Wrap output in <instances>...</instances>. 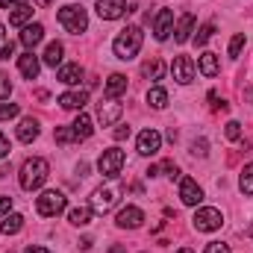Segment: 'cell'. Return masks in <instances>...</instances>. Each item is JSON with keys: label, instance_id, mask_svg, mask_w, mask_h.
I'll return each instance as SVG.
<instances>
[{"label": "cell", "instance_id": "7a4b0ae2", "mask_svg": "<svg viewBox=\"0 0 253 253\" xmlns=\"http://www.w3.org/2000/svg\"><path fill=\"white\" fill-rule=\"evenodd\" d=\"M47 174H50L47 159L33 156V159H27V162L21 165V177H18V183H21V189H27V191L42 189V186H44V180H47Z\"/></svg>", "mask_w": 253, "mask_h": 253}, {"label": "cell", "instance_id": "ab89813d", "mask_svg": "<svg viewBox=\"0 0 253 253\" xmlns=\"http://www.w3.org/2000/svg\"><path fill=\"white\" fill-rule=\"evenodd\" d=\"M9 56H15V44H12V42H6V44L0 47V59H9Z\"/></svg>", "mask_w": 253, "mask_h": 253}, {"label": "cell", "instance_id": "f1b7e54d", "mask_svg": "<svg viewBox=\"0 0 253 253\" xmlns=\"http://www.w3.org/2000/svg\"><path fill=\"white\" fill-rule=\"evenodd\" d=\"M144 77L147 80H162V74H165V65L159 62V59H150V62H144Z\"/></svg>", "mask_w": 253, "mask_h": 253}, {"label": "cell", "instance_id": "277c9868", "mask_svg": "<svg viewBox=\"0 0 253 253\" xmlns=\"http://www.w3.org/2000/svg\"><path fill=\"white\" fill-rule=\"evenodd\" d=\"M121 168H124V150H121V147H109V150L100 153V159H97V171H100L103 177L115 180V177L121 174Z\"/></svg>", "mask_w": 253, "mask_h": 253}, {"label": "cell", "instance_id": "4fadbf2b", "mask_svg": "<svg viewBox=\"0 0 253 253\" xmlns=\"http://www.w3.org/2000/svg\"><path fill=\"white\" fill-rule=\"evenodd\" d=\"M118 118H121V103L112 100V97H106V103L97 106V121H100L103 126H112Z\"/></svg>", "mask_w": 253, "mask_h": 253}, {"label": "cell", "instance_id": "4dcf8cb0", "mask_svg": "<svg viewBox=\"0 0 253 253\" xmlns=\"http://www.w3.org/2000/svg\"><path fill=\"white\" fill-rule=\"evenodd\" d=\"M245 33H236L233 39H230V59H239V53H242V47H245Z\"/></svg>", "mask_w": 253, "mask_h": 253}, {"label": "cell", "instance_id": "836d02e7", "mask_svg": "<svg viewBox=\"0 0 253 253\" xmlns=\"http://www.w3.org/2000/svg\"><path fill=\"white\" fill-rule=\"evenodd\" d=\"M224 135H227L230 141H239V138H242V124H239V121H227V129H224Z\"/></svg>", "mask_w": 253, "mask_h": 253}, {"label": "cell", "instance_id": "7bdbcfd3", "mask_svg": "<svg viewBox=\"0 0 253 253\" xmlns=\"http://www.w3.org/2000/svg\"><path fill=\"white\" fill-rule=\"evenodd\" d=\"M30 0H0V9H15V6H24Z\"/></svg>", "mask_w": 253, "mask_h": 253}, {"label": "cell", "instance_id": "ee69618b", "mask_svg": "<svg viewBox=\"0 0 253 253\" xmlns=\"http://www.w3.org/2000/svg\"><path fill=\"white\" fill-rule=\"evenodd\" d=\"M6 156H9V138L0 132V159H6Z\"/></svg>", "mask_w": 253, "mask_h": 253}, {"label": "cell", "instance_id": "d6986e66", "mask_svg": "<svg viewBox=\"0 0 253 253\" xmlns=\"http://www.w3.org/2000/svg\"><path fill=\"white\" fill-rule=\"evenodd\" d=\"M103 91H106V97L118 100V97L126 91V77H124V74H112V77L106 80V88H103Z\"/></svg>", "mask_w": 253, "mask_h": 253}, {"label": "cell", "instance_id": "9a60e30c", "mask_svg": "<svg viewBox=\"0 0 253 253\" xmlns=\"http://www.w3.org/2000/svg\"><path fill=\"white\" fill-rule=\"evenodd\" d=\"M18 71H21L27 80H36V77H39V71H42V62H39V56H36L33 50H27L24 56H18Z\"/></svg>", "mask_w": 253, "mask_h": 253}, {"label": "cell", "instance_id": "60d3db41", "mask_svg": "<svg viewBox=\"0 0 253 253\" xmlns=\"http://www.w3.org/2000/svg\"><path fill=\"white\" fill-rule=\"evenodd\" d=\"M9 209H12V197L0 194V215H9Z\"/></svg>", "mask_w": 253, "mask_h": 253}, {"label": "cell", "instance_id": "30bf717a", "mask_svg": "<svg viewBox=\"0 0 253 253\" xmlns=\"http://www.w3.org/2000/svg\"><path fill=\"white\" fill-rule=\"evenodd\" d=\"M159 147H162V135L156 132V129H141L138 132V153L141 156H153V153H159Z\"/></svg>", "mask_w": 253, "mask_h": 253}, {"label": "cell", "instance_id": "b9f144b4", "mask_svg": "<svg viewBox=\"0 0 253 253\" xmlns=\"http://www.w3.org/2000/svg\"><path fill=\"white\" fill-rule=\"evenodd\" d=\"M191 153L194 156H206V141H194L191 144Z\"/></svg>", "mask_w": 253, "mask_h": 253}, {"label": "cell", "instance_id": "d4e9b609", "mask_svg": "<svg viewBox=\"0 0 253 253\" xmlns=\"http://www.w3.org/2000/svg\"><path fill=\"white\" fill-rule=\"evenodd\" d=\"M74 132H77V138H91V132H94V126H91V118L85 115V112H80L77 115V121H74Z\"/></svg>", "mask_w": 253, "mask_h": 253}, {"label": "cell", "instance_id": "c3c4849f", "mask_svg": "<svg viewBox=\"0 0 253 253\" xmlns=\"http://www.w3.org/2000/svg\"><path fill=\"white\" fill-rule=\"evenodd\" d=\"M3 39H6V30H3V24H0V44H3Z\"/></svg>", "mask_w": 253, "mask_h": 253}, {"label": "cell", "instance_id": "9c48e42d", "mask_svg": "<svg viewBox=\"0 0 253 253\" xmlns=\"http://www.w3.org/2000/svg\"><path fill=\"white\" fill-rule=\"evenodd\" d=\"M171 33H174V12L171 9H159L156 18H153V36H156V42H165Z\"/></svg>", "mask_w": 253, "mask_h": 253}, {"label": "cell", "instance_id": "f907efd6", "mask_svg": "<svg viewBox=\"0 0 253 253\" xmlns=\"http://www.w3.org/2000/svg\"><path fill=\"white\" fill-rule=\"evenodd\" d=\"M248 233H251V236H253V224H251V230H248Z\"/></svg>", "mask_w": 253, "mask_h": 253}, {"label": "cell", "instance_id": "603a6c76", "mask_svg": "<svg viewBox=\"0 0 253 253\" xmlns=\"http://www.w3.org/2000/svg\"><path fill=\"white\" fill-rule=\"evenodd\" d=\"M62 56H65V47L62 42H50L47 47H44V65H50V68H56V65H62Z\"/></svg>", "mask_w": 253, "mask_h": 253}, {"label": "cell", "instance_id": "484cf974", "mask_svg": "<svg viewBox=\"0 0 253 253\" xmlns=\"http://www.w3.org/2000/svg\"><path fill=\"white\" fill-rule=\"evenodd\" d=\"M68 221H71L74 227H85V224L91 221V206H77V209H71V212H68Z\"/></svg>", "mask_w": 253, "mask_h": 253}, {"label": "cell", "instance_id": "7dc6e473", "mask_svg": "<svg viewBox=\"0 0 253 253\" xmlns=\"http://www.w3.org/2000/svg\"><path fill=\"white\" fill-rule=\"evenodd\" d=\"M53 0H36V6H50Z\"/></svg>", "mask_w": 253, "mask_h": 253}, {"label": "cell", "instance_id": "5b68a950", "mask_svg": "<svg viewBox=\"0 0 253 253\" xmlns=\"http://www.w3.org/2000/svg\"><path fill=\"white\" fill-rule=\"evenodd\" d=\"M191 221H194V230H197V233H215V230H221L224 215H221L215 206H203V209L194 212Z\"/></svg>", "mask_w": 253, "mask_h": 253}, {"label": "cell", "instance_id": "f6af8a7d", "mask_svg": "<svg viewBox=\"0 0 253 253\" xmlns=\"http://www.w3.org/2000/svg\"><path fill=\"white\" fill-rule=\"evenodd\" d=\"M115 138H118V141L129 138V126H118V129H115Z\"/></svg>", "mask_w": 253, "mask_h": 253}, {"label": "cell", "instance_id": "ffe728a7", "mask_svg": "<svg viewBox=\"0 0 253 253\" xmlns=\"http://www.w3.org/2000/svg\"><path fill=\"white\" fill-rule=\"evenodd\" d=\"M27 21H33V6H30V3L15 6V9L9 12V24H12V27H27Z\"/></svg>", "mask_w": 253, "mask_h": 253}, {"label": "cell", "instance_id": "52a82bcc", "mask_svg": "<svg viewBox=\"0 0 253 253\" xmlns=\"http://www.w3.org/2000/svg\"><path fill=\"white\" fill-rule=\"evenodd\" d=\"M118 194H121V186L118 183H112V186H103V189H97L91 194V212H97V215H103V212H109L115 203H118Z\"/></svg>", "mask_w": 253, "mask_h": 253}, {"label": "cell", "instance_id": "f35d334b", "mask_svg": "<svg viewBox=\"0 0 253 253\" xmlns=\"http://www.w3.org/2000/svg\"><path fill=\"white\" fill-rule=\"evenodd\" d=\"M162 171H165V174H168L171 180H177V177H180V168H177L174 162H165V165H162Z\"/></svg>", "mask_w": 253, "mask_h": 253}, {"label": "cell", "instance_id": "d590c367", "mask_svg": "<svg viewBox=\"0 0 253 253\" xmlns=\"http://www.w3.org/2000/svg\"><path fill=\"white\" fill-rule=\"evenodd\" d=\"M9 94H12V83H9V77L0 71V100H9Z\"/></svg>", "mask_w": 253, "mask_h": 253}, {"label": "cell", "instance_id": "83f0119b", "mask_svg": "<svg viewBox=\"0 0 253 253\" xmlns=\"http://www.w3.org/2000/svg\"><path fill=\"white\" fill-rule=\"evenodd\" d=\"M21 227H24V215H6V221L0 224V233L3 236H15Z\"/></svg>", "mask_w": 253, "mask_h": 253}, {"label": "cell", "instance_id": "7402d4cb", "mask_svg": "<svg viewBox=\"0 0 253 253\" xmlns=\"http://www.w3.org/2000/svg\"><path fill=\"white\" fill-rule=\"evenodd\" d=\"M200 74L203 77H215L218 74V68H221V62H218V53H212V50H206V53H200Z\"/></svg>", "mask_w": 253, "mask_h": 253}, {"label": "cell", "instance_id": "8992f818", "mask_svg": "<svg viewBox=\"0 0 253 253\" xmlns=\"http://www.w3.org/2000/svg\"><path fill=\"white\" fill-rule=\"evenodd\" d=\"M65 194L56 189L50 191H42V197H36V209H39V215H44V218H53V215H59L65 209Z\"/></svg>", "mask_w": 253, "mask_h": 253}, {"label": "cell", "instance_id": "8fae6325", "mask_svg": "<svg viewBox=\"0 0 253 253\" xmlns=\"http://www.w3.org/2000/svg\"><path fill=\"white\" fill-rule=\"evenodd\" d=\"M141 221H144V212H141L138 206H124V209L115 215V224H118L121 230H138Z\"/></svg>", "mask_w": 253, "mask_h": 253}, {"label": "cell", "instance_id": "cb8c5ba5", "mask_svg": "<svg viewBox=\"0 0 253 253\" xmlns=\"http://www.w3.org/2000/svg\"><path fill=\"white\" fill-rule=\"evenodd\" d=\"M80 80H83V68H80V65H62V68H59V83L77 85Z\"/></svg>", "mask_w": 253, "mask_h": 253}, {"label": "cell", "instance_id": "681fc988", "mask_svg": "<svg viewBox=\"0 0 253 253\" xmlns=\"http://www.w3.org/2000/svg\"><path fill=\"white\" fill-rule=\"evenodd\" d=\"M177 253H194V251H191V248H180Z\"/></svg>", "mask_w": 253, "mask_h": 253}, {"label": "cell", "instance_id": "1f68e13d", "mask_svg": "<svg viewBox=\"0 0 253 253\" xmlns=\"http://www.w3.org/2000/svg\"><path fill=\"white\" fill-rule=\"evenodd\" d=\"M56 141L59 144H71V141H80V138H77L74 126H56Z\"/></svg>", "mask_w": 253, "mask_h": 253}, {"label": "cell", "instance_id": "7c38bea8", "mask_svg": "<svg viewBox=\"0 0 253 253\" xmlns=\"http://www.w3.org/2000/svg\"><path fill=\"white\" fill-rule=\"evenodd\" d=\"M180 200H183L186 206H197V203L203 200V189H200L191 177H183V180H180Z\"/></svg>", "mask_w": 253, "mask_h": 253}, {"label": "cell", "instance_id": "d6a6232c", "mask_svg": "<svg viewBox=\"0 0 253 253\" xmlns=\"http://www.w3.org/2000/svg\"><path fill=\"white\" fill-rule=\"evenodd\" d=\"M212 33H215V27L212 24H203L200 30H197V36H194V42H197V47H203L209 39H212Z\"/></svg>", "mask_w": 253, "mask_h": 253}, {"label": "cell", "instance_id": "e575fe53", "mask_svg": "<svg viewBox=\"0 0 253 253\" xmlns=\"http://www.w3.org/2000/svg\"><path fill=\"white\" fill-rule=\"evenodd\" d=\"M21 109H18V103H0V121H6V118H15Z\"/></svg>", "mask_w": 253, "mask_h": 253}, {"label": "cell", "instance_id": "2e32d148", "mask_svg": "<svg viewBox=\"0 0 253 253\" xmlns=\"http://www.w3.org/2000/svg\"><path fill=\"white\" fill-rule=\"evenodd\" d=\"M42 39H44V27H42V24H27V27L21 30V44H24L27 50H33Z\"/></svg>", "mask_w": 253, "mask_h": 253}, {"label": "cell", "instance_id": "bcb514c9", "mask_svg": "<svg viewBox=\"0 0 253 253\" xmlns=\"http://www.w3.org/2000/svg\"><path fill=\"white\" fill-rule=\"evenodd\" d=\"M24 253H50L47 248H39V245H33V248H27Z\"/></svg>", "mask_w": 253, "mask_h": 253}, {"label": "cell", "instance_id": "5bb4252c", "mask_svg": "<svg viewBox=\"0 0 253 253\" xmlns=\"http://www.w3.org/2000/svg\"><path fill=\"white\" fill-rule=\"evenodd\" d=\"M126 12V0H97V15L103 21H115Z\"/></svg>", "mask_w": 253, "mask_h": 253}, {"label": "cell", "instance_id": "ba28073f", "mask_svg": "<svg viewBox=\"0 0 253 253\" xmlns=\"http://www.w3.org/2000/svg\"><path fill=\"white\" fill-rule=\"evenodd\" d=\"M194 71H197V65H194L191 56H177L174 65H171V74H174V80L180 85H189L191 80H194Z\"/></svg>", "mask_w": 253, "mask_h": 253}, {"label": "cell", "instance_id": "74e56055", "mask_svg": "<svg viewBox=\"0 0 253 253\" xmlns=\"http://www.w3.org/2000/svg\"><path fill=\"white\" fill-rule=\"evenodd\" d=\"M209 100H212V109H215V112H227V109H230V103H224L215 91H209Z\"/></svg>", "mask_w": 253, "mask_h": 253}, {"label": "cell", "instance_id": "4316f807", "mask_svg": "<svg viewBox=\"0 0 253 253\" xmlns=\"http://www.w3.org/2000/svg\"><path fill=\"white\" fill-rule=\"evenodd\" d=\"M147 103H150L153 109H165V106H168V91L159 88V85H153V88L147 91Z\"/></svg>", "mask_w": 253, "mask_h": 253}, {"label": "cell", "instance_id": "ac0fdd59", "mask_svg": "<svg viewBox=\"0 0 253 253\" xmlns=\"http://www.w3.org/2000/svg\"><path fill=\"white\" fill-rule=\"evenodd\" d=\"M191 30H194V15L186 12V15L180 18V24L174 27V42H177V44H186L191 39Z\"/></svg>", "mask_w": 253, "mask_h": 253}, {"label": "cell", "instance_id": "e0dca14e", "mask_svg": "<svg viewBox=\"0 0 253 253\" xmlns=\"http://www.w3.org/2000/svg\"><path fill=\"white\" fill-rule=\"evenodd\" d=\"M85 103H88V91H65V94H59V106L62 109H80L83 112Z\"/></svg>", "mask_w": 253, "mask_h": 253}, {"label": "cell", "instance_id": "f546056e", "mask_svg": "<svg viewBox=\"0 0 253 253\" xmlns=\"http://www.w3.org/2000/svg\"><path fill=\"white\" fill-rule=\"evenodd\" d=\"M239 189H242V194H253V162L245 165V171L239 177Z\"/></svg>", "mask_w": 253, "mask_h": 253}, {"label": "cell", "instance_id": "6da1fadb", "mask_svg": "<svg viewBox=\"0 0 253 253\" xmlns=\"http://www.w3.org/2000/svg\"><path fill=\"white\" fill-rule=\"evenodd\" d=\"M141 44H144V33H141V27H126V30H121V36L112 42V50H115L118 59L129 62V59L138 56Z\"/></svg>", "mask_w": 253, "mask_h": 253}, {"label": "cell", "instance_id": "3957f363", "mask_svg": "<svg viewBox=\"0 0 253 253\" xmlns=\"http://www.w3.org/2000/svg\"><path fill=\"white\" fill-rule=\"evenodd\" d=\"M59 24H62L68 33L80 36V33H85V27H88V15H85L83 6L71 3V6H62V9H59Z\"/></svg>", "mask_w": 253, "mask_h": 253}, {"label": "cell", "instance_id": "44dd1931", "mask_svg": "<svg viewBox=\"0 0 253 253\" xmlns=\"http://www.w3.org/2000/svg\"><path fill=\"white\" fill-rule=\"evenodd\" d=\"M18 138H21L24 144H30L33 138H39V121H36V118H24V121L18 124Z\"/></svg>", "mask_w": 253, "mask_h": 253}, {"label": "cell", "instance_id": "8d00e7d4", "mask_svg": "<svg viewBox=\"0 0 253 253\" xmlns=\"http://www.w3.org/2000/svg\"><path fill=\"white\" fill-rule=\"evenodd\" d=\"M203 253H233V251H230V245H224V242H209Z\"/></svg>", "mask_w": 253, "mask_h": 253}]
</instances>
